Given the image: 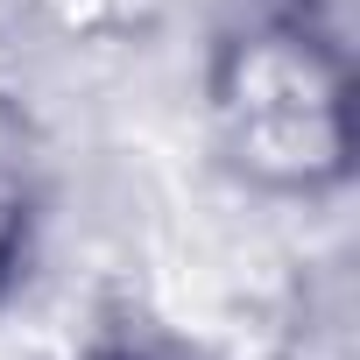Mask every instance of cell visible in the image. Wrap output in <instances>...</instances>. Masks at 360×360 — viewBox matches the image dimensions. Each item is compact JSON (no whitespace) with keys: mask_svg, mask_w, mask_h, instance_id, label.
Instances as JSON below:
<instances>
[{"mask_svg":"<svg viewBox=\"0 0 360 360\" xmlns=\"http://www.w3.org/2000/svg\"><path fill=\"white\" fill-rule=\"evenodd\" d=\"M212 120L233 169L262 191H325L346 169V43L262 15L212 64Z\"/></svg>","mask_w":360,"mask_h":360,"instance_id":"cell-1","label":"cell"},{"mask_svg":"<svg viewBox=\"0 0 360 360\" xmlns=\"http://www.w3.org/2000/svg\"><path fill=\"white\" fill-rule=\"evenodd\" d=\"M22 240H29V191H22V148L15 134H0V290L22 269Z\"/></svg>","mask_w":360,"mask_h":360,"instance_id":"cell-2","label":"cell"},{"mask_svg":"<svg viewBox=\"0 0 360 360\" xmlns=\"http://www.w3.org/2000/svg\"><path fill=\"white\" fill-rule=\"evenodd\" d=\"M85 360H169V353H155V346H99Z\"/></svg>","mask_w":360,"mask_h":360,"instance_id":"cell-3","label":"cell"}]
</instances>
